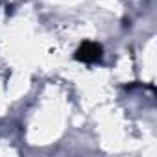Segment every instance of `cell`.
<instances>
[{"instance_id":"6da1fadb","label":"cell","mask_w":157,"mask_h":157,"mask_svg":"<svg viewBox=\"0 0 157 157\" xmlns=\"http://www.w3.org/2000/svg\"><path fill=\"white\" fill-rule=\"evenodd\" d=\"M102 57H104V48L100 43H94V41H83L74 52V59L80 63H85V65L100 63Z\"/></svg>"}]
</instances>
